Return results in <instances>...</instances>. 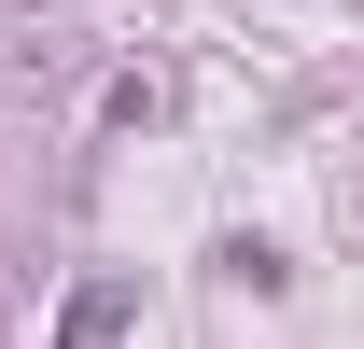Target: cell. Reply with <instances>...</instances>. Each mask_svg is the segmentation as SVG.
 Here are the masks:
<instances>
[{
  "label": "cell",
  "mask_w": 364,
  "mask_h": 349,
  "mask_svg": "<svg viewBox=\"0 0 364 349\" xmlns=\"http://www.w3.org/2000/svg\"><path fill=\"white\" fill-rule=\"evenodd\" d=\"M127 336V279H98V294H70V321H56V349H112Z\"/></svg>",
  "instance_id": "obj_1"
}]
</instances>
